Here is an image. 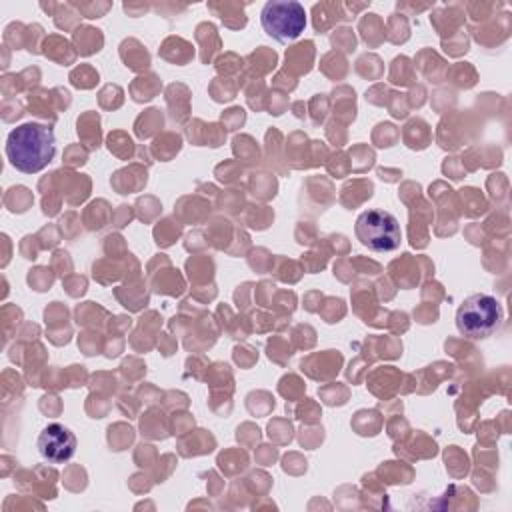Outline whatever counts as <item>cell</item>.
<instances>
[{
	"label": "cell",
	"instance_id": "cell-5",
	"mask_svg": "<svg viewBox=\"0 0 512 512\" xmlns=\"http://www.w3.org/2000/svg\"><path fill=\"white\" fill-rule=\"evenodd\" d=\"M38 452L52 464L68 462L76 452V436L64 424L52 422L38 436Z\"/></svg>",
	"mask_w": 512,
	"mask_h": 512
},
{
	"label": "cell",
	"instance_id": "cell-1",
	"mask_svg": "<svg viewBox=\"0 0 512 512\" xmlns=\"http://www.w3.org/2000/svg\"><path fill=\"white\" fill-rule=\"evenodd\" d=\"M6 156L10 164L24 174L44 170L56 156L52 128L40 122H24L16 126L6 138Z\"/></svg>",
	"mask_w": 512,
	"mask_h": 512
},
{
	"label": "cell",
	"instance_id": "cell-4",
	"mask_svg": "<svg viewBox=\"0 0 512 512\" xmlns=\"http://www.w3.org/2000/svg\"><path fill=\"white\" fill-rule=\"evenodd\" d=\"M356 238L374 252L396 250L402 242V230L394 214L386 210H366L356 218Z\"/></svg>",
	"mask_w": 512,
	"mask_h": 512
},
{
	"label": "cell",
	"instance_id": "cell-3",
	"mask_svg": "<svg viewBox=\"0 0 512 512\" xmlns=\"http://www.w3.org/2000/svg\"><path fill=\"white\" fill-rule=\"evenodd\" d=\"M260 24L270 38L286 44L304 32L306 10L296 0H270L262 6Z\"/></svg>",
	"mask_w": 512,
	"mask_h": 512
},
{
	"label": "cell",
	"instance_id": "cell-2",
	"mask_svg": "<svg viewBox=\"0 0 512 512\" xmlns=\"http://www.w3.org/2000/svg\"><path fill=\"white\" fill-rule=\"evenodd\" d=\"M504 320L502 304L490 294H470L456 310V328L464 338H488Z\"/></svg>",
	"mask_w": 512,
	"mask_h": 512
}]
</instances>
